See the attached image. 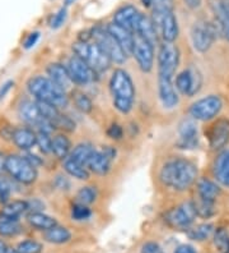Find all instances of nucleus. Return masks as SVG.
Segmentation results:
<instances>
[{
	"mask_svg": "<svg viewBox=\"0 0 229 253\" xmlns=\"http://www.w3.org/2000/svg\"><path fill=\"white\" fill-rule=\"evenodd\" d=\"M159 176L164 185L183 192L187 191L196 182L197 168L193 161L187 159H173L163 165Z\"/></svg>",
	"mask_w": 229,
	"mask_h": 253,
	"instance_id": "nucleus-1",
	"label": "nucleus"
},
{
	"mask_svg": "<svg viewBox=\"0 0 229 253\" xmlns=\"http://www.w3.org/2000/svg\"><path fill=\"white\" fill-rule=\"evenodd\" d=\"M110 91L115 109L121 114H129L135 100V86L130 74L124 69L113 71L110 78Z\"/></svg>",
	"mask_w": 229,
	"mask_h": 253,
	"instance_id": "nucleus-2",
	"label": "nucleus"
},
{
	"mask_svg": "<svg viewBox=\"0 0 229 253\" xmlns=\"http://www.w3.org/2000/svg\"><path fill=\"white\" fill-rule=\"evenodd\" d=\"M27 90L33 96L36 101L49 102L56 108H65L69 104L66 91L52 82L49 77L34 76L27 82Z\"/></svg>",
	"mask_w": 229,
	"mask_h": 253,
	"instance_id": "nucleus-3",
	"label": "nucleus"
},
{
	"mask_svg": "<svg viewBox=\"0 0 229 253\" xmlns=\"http://www.w3.org/2000/svg\"><path fill=\"white\" fill-rule=\"evenodd\" d=\"M73 51L76 56L83 59L97 73L106 72L112 63L107 54L101 49V46L96 42H88V41L75 42L73 45Z\"/></svg>",
	"mask_w": 229,
	"mask_h": 253,
	"instance_id": "nucleus-4",
	"label": "nucleus"
},
{
	"mask_svg": "<svg viewBox=\"0 0 229 253\" xmlns=\"http://www.w3.org/2000/svg\"><path fill=\"white\" fill-rule=\"evenodd\" d=\"M5 173L21 184H32L37 179V168L33 167L26 156L9 155L5 160Z\"/></svg>",
	"mask_w": 229,
	"mask_h": 253,
	"instance_id": "nucleus-5",
	"label": "nucleus"
},
{
	"mask_svg": "<svg viewBox=\"0 0 229 253\" xmlns=\"http://www.w3.org/2000/svg\"><path fill=\"white\" fill-rule=\"evenodd\" d=\"M92 39L95 40L97 45L101 46L107 56L111 59V62L116 63V64H124L128 59V55L125 51L120 46V43L115 40V37L107 31V28L97 27L92 31Z\"/></svg>",
	"mask_w": 229,
	"mask_h": 253,
	"instance_id": "nucleus-6",
	"label": "nucleus"
},
{
	"mask_svg": "<svg viewBox=\"0 0 229 253\" xmlns=\"http://www.w3.org/2000/svg\"><path fill=\"white\" fill-rule=\"evenodd\" d=\"M180 64V50L173 42H163L158 51V77L173 78Z\"/></svg>",
	"mask_w": 229,
	"mask_h": 253,
	"instance_id": "nucleus-7",
	"label": "nucleus"
},
{
	"mask_svg": "<svg viewBox=\"0 0 229 253\" xmlns=\"http://www.w3.org/2000/svg\"><path fill=\"white\" fill-rule=\"evenodd\" d=\"M153 23L163 42H174L178 37V23L173 10L153 12Z\"/></svg>",
	"mask_w": 229,
	"mask_h": 253,
	"instance_id": "nucleus-8",
	"label": "nucleus"
},
{
	"mask_svg": "<svg viewBox=\"0 0 229 253\" xmlns=\"http://www.w3.org/2000/svg\"><path fill=\"white\" fill-rule=\"evenodd\" d=\"M217 39V28L208 21H197L191 28V41L198 53H206Z\"/></svg>",
	"mask_w": 229,
	"mask_h": 253,
	"instance_id": "nucleus-9",
	"label": "nucleus"
},
{
	"mask_svg": "<svg viewBox=\"0 0 229 253\" xmlns=\"http://www.w3.org/2000/svg\"><path fill=\"white\" fill-rule=\"evenodd\" d=\"M165 221L174 229H189L197 217V211L194 202H183L165 213Z\"/></svg>",
	"mask_w": 229,
	"mask_h": 253,
	"instance_id": "nucleus-10",
	"label": "nucleus"
},
{
	"mask_svg": "<svg viewBox=\"0 0 229 253\" xmlns=\"http://www.w3.org/2000/svg\"><path fill=\"white\" fill-rule=\"evenodd\" d=\"M222 106H223V101L219 96H206L204 99L194 102L190 108V115L196 121H210L219 114Z\"/></svg>",
	"mask_w": 229,
	"mask_h": 253,
	"instance_id": "nucleus-11",
	"label": "nucleus"
},
{
	"mask_svg": "<svg viewBox=\"0 0 229 253\" xmlns=\"http://www.w3.org/2000/svg\"><path fill=\"white\" fill-rule=\"evenodd\" d=\"M66 69L69 72L71 82L75 84L84 86V84H89L97 80V72L93 71L79 56H71L66 64Z\"/></svg>",
	"mask_w": 229,
	"mask_h": 253,
	"instance_id": "nucleus-12",
	"label": "nucleus"
},
{
	"mask_svg": "<svg viewBox=\"0 0 229 253\" xmlns=\"http://www.w3.org/2000/svg\"><path fill=\"white\" fill-rule=\"evenodd\" d=\"M136 59L137 65L145 73H149L154 65V45L143 39L139 35L134 34V46L132 54Z\"/></svg>",
	"mask_w": 229,
	"mask_h": 253,
	"instance_id": "nucleus-13",
	"label": "nucleus"
},
{
	"mask_svg": "<svg viewBox=\"0 0 229 253\" xmlns=\"http://www.w3.org/2000/svg\"><path fill=\"white\" fill-rule=\"evenodd\" d=\"M202 76L196 68H189L181 72L176 77V88L182 95L194 96L201 88Z\"/></svg>",
	"mask_w": 229,
	"mask_h": 253,
	"instance_id": "nucleus-14",
	"label": "nucleus"
},
{
	"mask_svg": "<svg viewBox=\"0 0 229 253\" xmlns=\"http://www.w3.org/2000/svg\"><path fill=\"white\" fill-rule=\"evenodd\" d=\"M229 142V119L220 118L209 130V145L213 150L226 147Z\"/></svg>",
	"mask_w": 229,
	"mask_h": 253,
	"instance_id": "nucleus-15",
	"label": "nucleus"
},
{
	"mask_svg": "<svg viewBox=\"0 0 229 253\" xmlns=\"http://www.w3.org/2000/svg\"><path fill=\"white\" fill-rule=\"evenodd\" d=\"M141 13L135 8L134 5H125L120 8L115 16H113V23H116L120 27L125 28L128 31L135 34L136 31L137 22L140 19Z\"/></svg>",
	"mask_w": 229,
	"mask_h": 253,
	"instance_id": "nucleus-16",
	"label": "nucleus"
},
{
	"mask_svg": "<svg viewBox=\"0 0 229 253\" xmlns=\"http://www.w3.org/2000/svg\"><path fill=\"white\" fill-rule=\"evenodd\" d=\"M12 142L22 151H30L37 142V133L31 126H17L13 128Z\"/></svg>",
	"mask_w": 229,
	"mask_h": 253,
	"instance_id": "nucleus-17",
	"label": "nucleus"
},
{
	"mask_svg": "<svg viewBox=\"0 0 229 253\" xmlns=\"http://www.w3.org/2000/svg\"><path fill=\"white\" fill-rule=\"evenodd\" d=\"M178 134H180V139H178L177 145L181 148L190 150V148H195L197 146V128H196V124L191 119H183L181 122L180 128H178Z\"/></svg>",
	"mask_w": 229,
	"mask_h": 253,
	"instance_id": "nucleus-18",
	"label": "nucleus"
},
{
	"mask_svg": "<svg viewBox=\"0 0 229 253\" xmlns=\"http://www.w3.org/2000/svg\"><path fill=\"white\" fill-rule=\"evenodd\" d=\"M158 92L159 99L162 101V105L167 109H172L177 106L178 95L174 88L172 78L158 77Z\"/></svg>",
	"mask_w": 229,
	"mask_h": 253,
	"instance_id": "nucleus-19",
	"label": "nucleus"
},
{
	"mask_svg": "<svg viewBox=\"0 0 229 253\" xmlns=\"http://www.w3.org/2000/svg\"><path fill=\"white\" fill-rule=\"evenodd\" d=\"M107 31L110 32L115 40L120 43V46L122 47V50L125 51L126 55H131L132 54V46H134V34L125 28L120 27L116 23H111L107 27Z\"/></svg>",
	"mask_w": 229,
	"mask_h": 253,
	"instance_id": "nucleus-20",
	"label": "nucleus"
},
{
	"mask_svg": "<svg viewBox=\"0 0 229 253\" xmlns=\"http://www.w3.org/2000/svg\"><path fill=\"white\" fill-rule=\"evenodd\" d=\"M215 179L224 187H229V150H224L217 156L213 165Z\"/></svg>",
	"mask_w": 229,
	"mask_h": 253,
	"instance_id": "nucleus-21",
	"label": "nucleus"
},
{
	"mask_svg": "<svg viewBox=\"0 0 229 253\" xmlns=\"http://www.w3.org/2000/svg\"><path fill=\"white\" fill-rule=\"evenodd\" d=\"M46 72H47V77H49L52 82H55L59 87H61L63 90L66 91L67 88L70 87V84H73L66 67L60 64V63H51V64H49Z\"/></svg>",
	"mask_w": 229,
	"mask_h": 253,
	"instance_id": "nucleus-22",
	"label": "nucleus"
},
{
	"mask_svg": "<svg viewBox=\"0 0 229 253\" xmlns=\"http://www.w3.org/2000/svg\"><path fill=\"white\" fill-rule=\"evenodd\" d=\"M213 12L220 32L229 41V3L224 0H218L213 4Z\"/></svg>",
	"mask_w": 229,
	"mask_h": 253,
	"instance_id": "nucleus-23",
	"label": "nucleus"
},
{
	"mask_svg": "<svg viewBox=\"0 0 229 253\" xmlns=\"http://www.w3.org/2000/svg\"><path fill=\"white\" fill-rule=\"evenodd\" d=\"M111 160L102 150H95L88 163V170L97 175H106L111 169Z\"/></svg>",
	"mask_w": 229,
	"mask_h": 253,
	"instance_id": "nucleus-24",
	"label": "nucleus"
},
{
	"mask_svg": "<svg viewBox=\"0 0 229 253\" xmlns=\"http://www.w3.org/2000/svg\"><path fill=\"white\" fill-rule=\"evenodd\" d=\"M27 222L36 230L47 232L51 228L58 225L55 217L46 215L45 212H31L27 215Z\"/></svg>",
	"mask_w": 229,
	"mask_h": 253,
	"instance_id": "nucleus-25",
	"label": "nucleus"
},
{
	"mask_svg": "<svg viewBox=\"0 0 229 253\" xmlns=\"http://www.w3.org/2000/svg\"><path fill=\"white\" fill-rule=\"evenodd\" d=\"M135 34L149 41L152 45H157V42H158V34H157V30L154 27V23L149 17L144 16V14H141L140 19L137 22Z\"/></svg>",
	"mask_w": 229,
	"mask_h": 253,
	"instance_id": "nucleus-26",
	"label": "nucleus"
},
{
	"mask_svg": "<svg viewBox=\"0 0 229 253\" xmlns=\"http://www.w3.org/2000/svg\"><path fill=\"white\" fill-rule=\"evenodd\" d=\"M28 211L27 201L23 200H14L8 201L6 204H4L3 209H1V217L4 219L10 220H18L22 215H25Z\"/></svg>",
	"mask_w": 229,
	"mask_h": 253,
	"instance_id": "nucleus-27",
	"label": "nucleus"
},
{
	"mask_svg": "<svg viewBox=\"0 0 229 253\" xmlns=\"http://www.w3.org/2000/svg\"><path fill=\"white\" fill-rule=\"evenodd\" d=\"M197 193L201 201L206 202H215L218 196L220 195V188L210 179H200L197 183Z\"/></svg>",
	"mask_w": 229,
	"mask_h": 253,
	"instance_id": "nucleus-28",
	"label": "nucleus"
},
{
	"mask_svg": "<svg viewBox=\"0 0 229 253\" xmlns=\"http://www.w3.org/2000/svg\"><path fill=\"white\" fill-rule=\"evenodd\" d=\"M51 152L55 155L58 159L65 160V159H66L71 152L70 139L67 138L65 134H63V133L56 134L55 137H52Z\"/></svg>",
	"mask_w": 229,
	"mask_h": 253,
	"instance_id": "nucleus-29",
	"label": "nucleus"
},
{
	"mask_svg": "<svg viewBox=\"0 0 229 253\" xmlns=\"http://www.w3.org/2000/svg\"><path fill=\"white\" fill-rule=\"evenodd\" d=\"M45 241L52 244H64L71 239L70 230L65 226H60L58 224L56 226L51 228L50 230L45 232Z\"/></svg>",
	"mask_w": 229,
	"mask_h": 253,
	"instance_id": "nucleus-30",
	"label": "nucleus"
},
{
	"mask_svg": "<svg viewBox=\"0 0 229 253\" xmlns=\"http://www.w3.org/2000/svg\"><path fill=\"white\" fill-rule=\"evenodd\" d=\"M64 169L67 174L73 178H76L79 180L89 179V170L88 168L82 165V164L76 163L74 159L67 156L64 160Z\"/></svg>",
	"mask_w": 229,
	"mask_h": 253,
	"instance_id": "nucleus-31",
	"label": "nucleus"
},
{
	"mask_svg": "<svg viewBox=\"0 0 229 253\" xmlns=\"http://www.w3.org/2000/svg\"><path fill=\"white\" fill-rule=\"evenodd\" d=\"M96 148L91 145V143H79V145H76L75 147L73 148V151L70 152L71 159L76 161V163L82 164L84 167L88 168V163L91 160L92 155L95 152Z\"/></svg>",
	"mask_w": 229,
	"mask_h": 253,
	"instance_id": "nucleus-32",
	"label": "nucleus"
},
{
	"mask_svg": "<svg viewBox=\"0 0 229 253\" xmlns=\"http://www.w3.org/2000/svg\"><path fill=\"white\" fill-rule=\"evenodd\" d=\"M22 232L18 220L0 217V237H15Z\"/></svg>",
	"mask_w": 229,
	"mask_h": 253,
	"instance_id": "nucleus-33",
	"label": "nucleus"
},
{
	"mask_svg": "<svg viewBox=\"0 0 229 253\" xmlns=\"http://www.w3.org/2000/svg\"><path fill=\"white\" fill-rule=\"evenodd\" d=\"M213 233L214 226L211 224H201V225H197L195 228L190 229L189 232H187V235L190 237V239L200 242L208 239Z\"/></svg>",
	"mask_w": 229,
	"mask_h": 253,
	"instance_id": "nucleus-34",
	"label": "nucleus"
},
{
	"mask_svg": "<svg viewBox=\"0 0 229 253\" xmlns=\"http://www.w3.org/2000/svg\"><path fill=\"white\" fill-rule=\"evenodd\" d=\"M73 102L75 108L84 114H89L93 109V102L88 96L82 91H74L73 92Z\"/></svg>",
	"mask_w": 229,
	"mask_h": 253,
	"instance_id": "nucleus-35",
	"label": "nucleus"
},
{
	"mask_svg": "<svg viewBox=\"0 0 229 253\" xmlns=\"http://www.w3.org/2000/svg\"><path fill=\"white\" fill-rule=\"evenodd\" d=\"M96 198H97V189L95 187L87 185V187L80 188L76 193V204L89 206L95 202Z\"/></svg>",
	"mask_w": 229,
	"mask_h": 253,
	"instance_id": "nucleus-36",
	"label": "nucleus"
},
{
	"mask_svg": "<svg viewBox=\"0 0 229 253\" xmlns=\"http://www.w3.org/2000/svg\"><path fill=\"white\" fill-rule=\"evenodd\" d=\"M214 244L220 253H229V234L226 229L219 228L214 232Z\"/></svg>",
	"mask_w": 229,
	"mask_h": 253,
	"instance_id": "nucleus-37",
	"label": "nucleus"
},
{
	"mask_svg": "<svg viewBox=\"0 0 229 253\" xmlns=\"http://www.w3.org/2000/svg\"><path fill=\"white\" fill-rule=\"evenodd\" d=\"M51 124L54 126V129H61L65 130V132H73L75 129V123H74V121H71L70 118L61 114V113Z\"/></svg>",
	"mask_w": 229,
	"mask_h": 253,
	"instance_id": "nucleus-38",
	"label": "nucleus"
},
{
	"mask_svg": "<svg viewBox=\"0 0 229 253\" xmlns=\"http://www.w3.org/2000/svg\"><path fill=\"white\" fill-rule=\"evenodd\" d=\"M17 250L21 253H41L42 252V244L33 239H26L18 243Z\"/></svg>",
	"mask_w": 229,
	"mask_h": 253,
	"instance_id": "nucleus-39",
	"label": "nucleus"
},
{
	"mask_svg": "<svg viewBox=\"0 0 229 253\" xmlns=\"http://www.w3.org/2000/svg\"><path fill=\"white\" fill-rule=\"evenodd\" d=\"M37 133V142L36 146H38L41 152L43 154H50L51 152L52 138L50 137V133L43 132V130H36Z\"/></svg>",
	"mask_w": 229,
	"mask_h": 253,
	"instance_id": "nucleus-40",
	"label": "nucleus"
},
{
	"mask_svg": "<svg viewBox=\"0 0 229 253\" xmlns=\"http://www.w3.org/2000/svg\"><path fill=\"white\" fill-rule=\"evenodd\" d=\"M92 216V210L86 205L75 204L71 209V217L76 221H84Z\"/></svg>",
	"mask_w": 229,
	"mask_h": 253,
	"instance_id": "nucleus-41",
	"label": "nucleus"
},
{
	"mask_svg": "<svg viewBox=\"0 0 229 253\" xmlns=\"http://www.w3.org/2000/svg\"><path fill=\"white\" fill-rule=\"evenodd\" d=\"M197 216H201L204 219H208L211 215H214L215 209H214V202H206V201H198V204H195Z\"/></svg>",
	"mask_w": 229,
	"mask_h": 253,
	"instance_id": "nucleus-42",
	"label": "nucleus"
},
{
	"mask_svg": "<svg viewBox=\"0 0 229 253\" xmlns=\"http://www.w3.org/2000/svg\"><path fill=\"white\" fill-rule=\"evenodd\" d=\"M66 8L65 6H63L61 9L58 10V13L56 14H54V17H52L51 19V23H50V26H51L52 30H58V28H60L61 26L64 25L65 21H66Z\"/></svg>",
	"mask_w": 229,
	"mask_h": 253,
	"instance_id": "nucleus-43",
	"label": "nucleus"
},
{
	"mask_svg": "<svg viewBox=\"0 0 229 253\" xmlns=\"http://www.w3.org/2000/svg\"><path fill=\"white\" fill-rule=\"evenodd\" d=\"M10 192H12L10 183L0 174V202L6 204L10 197Z\"/></svg>",
	"mask_w": 229,
	"mask_h": 253,
	"instance_id": "nucleus-44",
	"label": "nucleus"
},
{
	"mask_svg": "<svg viewBox=\"0 0 229 253\" xmlns=\"http://www.w3.org/2000/svg\"><path fill=\"white\" fill-rule=\"evenodd\" d=\"M153 12L173 10V0H152Z\"/></svg>",
	"mask_w": 229,
	"mask_h": 253,
	"instance_id": "nucleus-45",
	"label": "nucleus"
},
{
	"mask_svg": "<svg viewBox=\"0 0 229 253\" xmlns=\"http://www.w3.org/2000/svg\"><path fill=\"white\" fill-rule=\"evenodd\" d=\"M107 136L112 139H121L122 136H124V129L122 126L117 123H113L108 126L107 129Z\"/></svg>",
	"mask_w": 229,
	"mask_h": 253,
	"instance_id": "nucleus-46",
	"label": "nucleus"
},
{
	"mask_svg": "<svg viewBox=\"0 0 229 253\" xmlns=\"http://www.w3.org/2000/svg\"><path fill=\"white\" fill-rule=\"evenodd\" d=\"M141 253H164L162 247L156 242H148L141 247Z\"/></svg>",
	"mask_w": 229,
	"mask_h": 253,
	"instance_id": "nucleus-47",
	"label": "nucleus"
},
{
	"mask_svg": "<svg viewBox=\"0 0 229 253\" xmlns=\"http://www.w3.org/2000/svg\"><path fill=\"white\" fill-rule=\"evenodd\" d=\"M38 39H40V32H37V31L32 32V34H30L27 37H26L25 42H23V47L27 50L32 49V47L37 43Z\"/></svg>",
	"mask_w": 229,
	"mask_h": 253,
	"instance_id": "nucleus-48",
	"label": "nucleus"
},
{
	"mask_svg": "<svg viewBox=\"0 0 229 253\" xmlns=\"http://www.w3.org/2000/svg\"><path fill=\"white\" fill-rule=\"evenodd\" d=\"M27 206H28V213L31 212H42L43 207H45V205L41 202L40 200H31V201H27Z\"/></svg>",
	"mask_w": 229,
	"mask_h": 253,
	"instance_id": "nucleus-49",
	"label": "nucleus"
},
{
	"mask_svg": "<svg viewBox=\"0 0 229 253\" xmlns=\"http://www.w3.org/2000/svg\"><path fill=\"white\" fill-rule=\"evenodd\" d=\"M13 86H14V82H13V81H8V82H5V84H3V87L0 88V100L5 97L6 93L12 90Z\"/></svg>",
	"mask_w": 229,
	"mask_h": 253,
	"instance_id": "nucleus-50",
	"label": "nucleus"
},
{
	"mask_svg": "<svg viewBox=\"0 0 229 253\" xmlns=\"http://www.w3.org/2000/svg\"><path fill=\"white\" fill-rule=\"evenodd\" d=\"M174 253H196V251L194 250V247L189 246V244H182L177 250L174 251Z\"/></svg>",
	"mask_w": 229,
	"mask_h": 253,
	"instance_id": "nucleus-51",
	"label": "nucleus"
},
{
	"mask_svg": "<svg viewBox=\"0 0 229 253\" xmlns=\"http://www.w3.org/2000/svg\"><path fill=\"white\" fill-rule=\"evenodd\" d=\"M56 185H58V188L60 189H67V187H69V182H67V179H65L64 176H58L56 178Z\"/></svg>",
	"mask_w": 229,
	"mask_h": 253,
	"instance_id": "nucleus-52",
	"label": "nucleus"
},
{
	"mask_svg": "<svg viewBox=\"0 0 229 253\" xmlns=\"http://www.w3.org/2000/svg\"><path fill=\"white\" fill-rule=\"evenodd\" d=\"M183 1H185V4H186L189 8H191V9H196V8H198L200 4H201V0H183Z\"/></svg>",
	"mask_w": 229,
	"mask_h": 253,
	"instance_id": "nucleus-53",
	"label": "nucleus"
},
{
	"mask_svg": "<svg viewBox=\"0 0 229 253\" xmlns=\"http://www.w3.org/2000/svg\"><path fill=\"white\" fill-rule=\"evenodd\" d=\"M5 155H4L3 152H0V174H3L4 171H5Z\"/></svg>",
	"mask_w": 229,
	"mask_h": 253,
	"instance_id": "nucleus-54",
	"label": "nucleus"
},
{
	"mask_svg": "<svg viewBox=\"0 0 229 253\" xmlns=\"http://www.w3.org/2000/svg\"><path fill=\"white\" fill-rule=\"evenodd\" d=\"M6 244L4 243L3 241H1V239H0V253H5L6 252Z\"/></svg>",
	"mask_w": 229,
	"mask_h": 253,
	"instance_id": "nucleus-55",
	"label": "nucleus"
},
{
	"mask_svg": "<svg viewBox=\"0 0 229 253\" xmlns=\"http://www.w3.org/2000/svg\"><path fill=\"white\" fill-rule=\"evenodd\" d=\"M5 253H21V252H19V251L17 250V248H9V247H8V248H6V252Z\"/></svg>",
	"mask_w": 229,
	"mask_h": 253,
	"instance_id": "nucleus-56",
	"label": "nucleus"
},
{
	"mask_svg": "<svg viewBox=\"0 0 229 253\" xmlns=\"http://www.w3.org/2000/svg\"><path fill=\"white\" fill-rule=\"evenodd\" d=\"M141 3L145 6H152V0H141Z\"/></svg>",
	"mask_w": 229,
	"mask_h": 253,
	"instance_id": "nucleus-57",
	"label": "nucleus"
},
{
	"mask_svg": "<svg viewBox=\"0 0 229 253\" xmlns=\"http://www.w3.org/2000/svg\"><path fill=\"white\" fill-rule=\"evenodd\" d=\"M74 1H75V0H64V3H65V5H71V4H74Z\"/></svg>",
	"mask_w": 229,
	"mask_h": 253,
	"instance_id": "nucleus-58",
	"label": "nucleus"
}]
</instances>
